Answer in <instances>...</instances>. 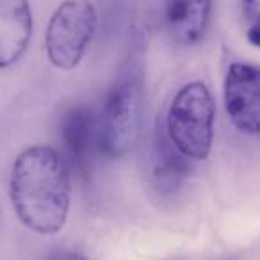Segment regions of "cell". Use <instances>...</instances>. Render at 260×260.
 Wrapping results in <instances>:
<instances>
[{
    "mask_svg": "<svg viewBox=\"0 0 260 260\" xmlns=\"http://www.w3.org/2000/svg\"><path fill=\"white\" fill-rule=\"evenodd\" d=\"M50 260H87L86 256L79 255V253H72V251H61V253H55Z\"/></svg>",
    "mask_w": 260,
    "mask_h": 260,
    "instance_id": "cell-11",
    "label": "cell"
},
{
    "mask_svg": "<svg viewBox=\"0 0 260 260\" xmlns=\"http://www.w3.org/2000/svg\"><path fill=\"white\" fill-rule=\"evenodd\" d=\"M224 105L232 123L249 136L260 134V68L235 62L224 79Z\"/></svg>",
    "mask_w": 260,
    "mask_h": 260,
    "instance_id": "cell-5",
    "label": "cell"
},
{
    "mask_svg": "<svg viewBox=\"0 0 260 260\" xmlns=\"http://www.w3.org/2000/svg\"><path fill=\"white\" fill-rule=\"evenodd\" d=\"M32 11L27 0H0V68L15 64L29 47Z\"/></svg>",
    "mask_w": 260,
    "mask_h": 260,
    "instance_id": "cell-7",
    "label": "cell"
},
{
    "mask_svg": "<svg viewBox=\"0 0 260 260\" xmlns=\"http://www.w3.org/2000/svg\"><path fill=\"white\" fill-rule=\"evenodd\" d=\"M187 160L168 138L159 136L153 146V168L152 173L155 184L162 191H173L187 177Z\"/></svg>",
    "mask_w": 260,
    "mask_h": 260,
    "instance_id": "cell-9",
    "label": "cell"
},
{
    "mask_svg": "<svg viewBox=\"0 0 260 260\" xmlns=\"http://www.w3.org/2000/svg\"><path fill=\"white\" fill-rule=\"evenodd\" d=\"M210 0H166V23L180 45H196L209 27Z\"/></svg>",
    "mask_w": 260,
    "mask_h": 260,
    "instance_id": "cell-8",
    "label": "cell"
},
{
    "mask_svg": "<svg viewBox=\"0 0 260 260\" xmlns=\"http://www.w3.org/2000/svg\"><path fill=\"white\" fill-rule=\"evenodd\" d=\"M216 104L202 82L185 84L171 102L168 112V139L189 160H203L214 139Z\"/></svg>",
    "mask_w": 260,
    "mask_h": 260,
    "instance_id": "cell-2",
    "label": "cell"
},
{
    "mask_svg": "<svg viewBox=\"0 0 260 260\" xmlns=\"http://www.w3.org/2000/svg\"><path fill=\"white\" fill-rule=\"evenodd\" d=\"M242 11L251 25L260 27V0H242Z\"/></svg>",
    "mask_w": 260,
    "mask_h": 260,
    "instance_id": "cell-10",
    "label": "cell"
},
{
    "mask_svg": "<svg viewBox=\"0 0 260 260\" xmlns=\"http://www.w3.org/2000/svg\"><path fill=\"white\" fill-rule=\"evenodd\" d=\"M62 143L72 166L79 171L89 170L100 152L98 116L86 107L72 109L62 121Z\"/></svg>",
    "mask_w": 260,
    "mask_h": 260,
    "instance_id": "cell-6",
    "label": "cell"
},
{
    "mask_svg": "<svg viewBox=\"0 0 260 260\" xmlns=\"http://www.w3.org/2000/svg\"><path fill=\"white\" fill-rule=\"evenodd\" d=\"M11 200L20 221L32 232L54 235L70 210V171L50 146H30L11 171Z\"/></svg>",
    "mask_w": 260,
    "mask_h": 260,
    "instance_id": "cell-1",
    "label": "cell"
},
{
    "mask_svg": "<svg viewBox=\"0 0 260 260\" xmlns=\"http://www.w3.org/2000/svg\"><path fill=\"white\" fill-rule=\"evenodd\" d=\"M96 9L87 0H66L55 9L47 29L45 47L50 62L72 70L84 57L96 30Z\"/></svg>",
    "mask_w": 260,
    "mask_h": 260,
    "instance_id": "cell-4",
    "label": "cell"
},
{
    "mask_svg": "<svg viewBox=\"0 0 260 260\" xmlns=\"http://www.w3.org/2000/svg\"><path fill=\"white\" fill-rule=\"evenodd\" d=\"M143 91L134 77H126L109 93L100 116V153L109 159L126 155L136 145L141 125Z\"/></svg>",
    "mask_w": 260,
    "mask_h": 260,
    "instance_id": "cell-3",
    "label": "cell"
},
{
    "mask_svg": "<svg viewBox=\"0 0 260 260\" xmlns=\"http://www.w3.org/2000/svg\"><path fill=\"white\" fill-rule=\"evenodd\" d=\"M248 40L251 45L255 47H260V27L258 25H251L248 30Z\"/></svg>",
    "mask_w": 260,
    "mask_h": 260,
    "instance_id": "cell-12",
    "label": "cell"
}]
</instances>
